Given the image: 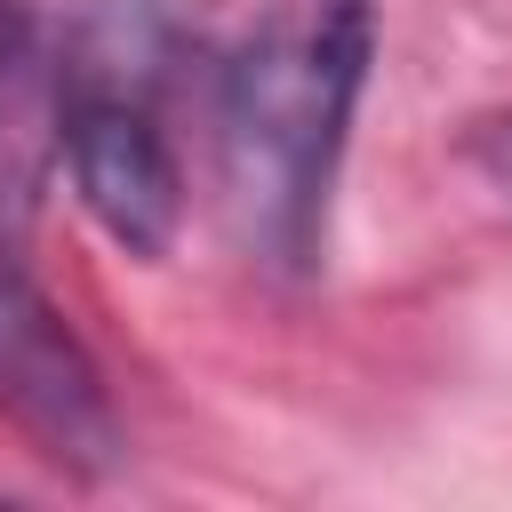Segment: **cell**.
Masks as SVG:
<instances>
[{
    "instance_id": "5b68a950",
    "label": "cell",
    "mask_w": 512,
    "mask_h": 512,
    "mask_svg": "<svg viewBox=\"0 0 512 512\" xmlns=\"http://www.w3.org/2000/svg\"><path fill=\"white\" fill-rule=\"evenodd\" d=\"M32 64V48H24V24H16V8H0V96H8V80Z\"/></svg>"
},
{
    "instance_id": "7a4b0ae2",
    "label": "cell",
    "mask_w": 512,
    "mask_h": 512,
    "mask_svg": "<svg viewBox=\"0 0 512 512\" xmlns=\"http://www.w3.org/2000/svg\"><path fill=\"white\" fill-rule=\"evenodd\" d=\"M0 416L56 472L104 480L120 464V416H112L104 368L64 320V304L40 288V272L24 264L8 208H0Z\"/></svg>"
},
{
    "instance_id": "3957f363",
    "label": "cell",
    "mask_w": 512,
    "mask_h": 512,
    "mask_svg": "<svg viewBox=\"0 0 512 512\" xmlns=\"http://www.w3.org/2000/svg\"><path fill=\"white\" fill-rule=\"evenodd\" d=\"M56 152L72 176V200L88 208V224L136 256L160 264L184 232V168L176 144L160 128V112L144 104L136 80H104V72H72V96L56 104Z\"/></svg>"
},
{
    "instance_id": "6da1fadb",
    "label": "cell",
    "mask_w": 512,
    "mask_h": 512,
    "mask_svg": "<svg viewBox=\"0 0 512 512\" xmlns=\"http://www.w3.org/2000/svg\"><path fill=\"white\" fill-rule=\"evenodd\" d=\"M376 64V0H256L216 64V168L232 232L272 272H312Z\"/></svg>"
},
{
    "instance_id": "277c9868",
    "label": "cell",
    "mask_w": 512,
    "mask_h": 512,
    "mask_svg": "<svg viewBox=\"0 0 512 512\" xmlns=\"http://www.w3.org/2000/svg\"><path fill=\"white\" fill-rule=\"evenodd\" d=\"M456 152H464V168L512 208V104L504 112H480V120H464V136H456Z\"/></svg>"
}]
</instances>
